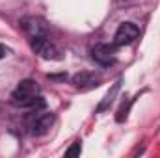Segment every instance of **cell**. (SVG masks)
Segmentation results:
<instances>
[{"label": "cell", "instance_id": "obj_5", "mask_svg": "<svg viewBox=\"0 0 160 158\" xmlns=\"http://www.w3.org/2000/svg\"><path fill=\"white\" fill-rule=\"evenodd\" d=\"M91 58L102 65V67H108V65H114L116 63V47H110V45H95L91 48Z\"/></svg>", "mask_w": 160, "mask_h": 158}, {"label": "cell", "instance_id": "obj_6", "mask_svg": "<svg viewBox=\"0 0 160 158\" xmlns=\"http://www.w3.org/2000/svg\"><path fill=\"white\" fill-rule=\"evenodd\" d=\"M54 123V114H48V112H38V116L32 119L30 123V132L34 136H43L48 132V128L52 126Z\"/></svg>", "mask_w": 160, "mask_h": 158}, {"label": "cell", "instance_id": "obj_4", "mask_svg": "<svg viewBox=\"0 0 160 158\" xmlns=\"http://www.w3.org/2000/svg\"><path fill=\"white\" fill-rule=\"evenodd\" d=\"M140 30L134 22H121L116 36H114V45L116 47H125V45H130L132 41L138 37Z\"/></svg>", "mask_w": 160, "mask_h": 158}, {"label": "cell", "instance_id": "obj_1", "mask_svg": "<svg viewBox=\"0 0 160 158\" xmlns=\"http://www.w3.org/2000/svg\"><path fill=\"white\" fill-rule=\"evenodd\" d=\"M11 104L19 106V108H26L28 112H41L47 104L39 97V84L36 80H21L19 86L15 87V91L11 93Z\"/></svg>", "mask_w": 160, "mask_h": 158}, {"label": "cell", "instance_id": "obj_9", "mask_svg": "<svg viewBox=\"0 0 160 158\" xmlns=\"http://www.w3.org/2000/svg\"><path fill=\"white\" fill-rule=\"evenodd\" d=\"M80 151H82V145H80V141H75L67 151H65V155L67 156H78L80 155Z\"/></svg>", "mask_w": 160, "mask_h": 158}, {"label": "cell", "instance_id": "obj_2", "mask_svg": "<svg viewBox=\"0 0 160 158\" xmlns=\"http://www.w3.org/2000/svg\"><path fill=\"white\" fill-rule=\"evenodd\" d=\"M30 45H32V50L36 54H39L41 58L45 60H58L60 58V48L48 39V36H41V37H32L30 39Z\"/></svg>", "mask_w": 160, "mask_h": 158}, {"label": "cell", "instance_id": "obj_8", "mask_svg": "<svg viewBox=\"0 0 160 158\" xmlns=\"http://www.w3.org/2000/svg\"><path fill=\"white\" fill-rule=\"evenodd\" d=\"M119 86H121V82H116V84H114V87H112V91H108V93H106V97L102 99V102L97 106V112H99V114H101V112H104V110L112 104L114 97H116V95H118V91H119Z\"/></svg>", "mask_w": 160, "mask_h": 158}, {"label": "cell", "instance_id": "obj_3", "mask_svg": "<svg viewBox=\"0 0 160 158\" xmlns=\"http://www.w3.org/2000/svg\"><path fill=\"white\" fill-rule=\"evenodd\" d=\"M21 30L32 39V37H41V36H47L48 34V26L47 22L39 19V17H24L21 19Z\"/></svg>", "mask_w": 160, "mask_h": 158}, {"label": "cell", "instance_id": "obj_10", "mask_svg": "<svg viewBox=\"0 0 160 158\" xmlns=\"http://www.w3.org/2000/svg\"><path fill=\"white\" fill-rule=\"evenodd\" d=\"M8 54H9V48H6V47L0 43V60H2V58H6Z\"/></svg>", "mask_w": 160, "mask_h": 158}, {"label": "cell", "instance_id": "obj_7", "mask_svg": "<svg viewBox=\"0 0 160 158\" xmlns=\"http://www.w3.org/2000/svg\"><path fill=\"white\" fill-rule=\"evenodd\" d=\"M73 84L78 89H89V87H97L101 84V78L91 71H82L73 77Z\"/></svg>", "mask_w": 160, "mask_h": 158}]
</instances>
